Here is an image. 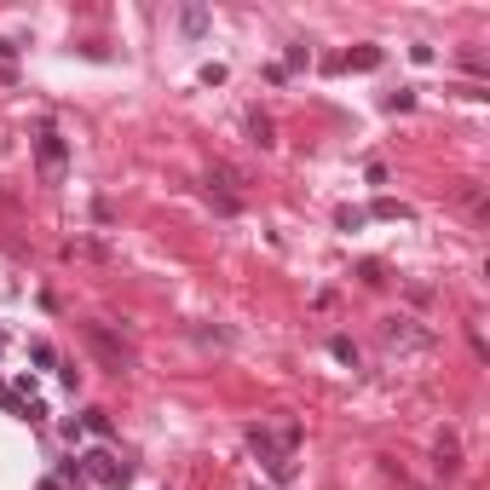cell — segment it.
Instances as JSON below:
<instances>
[{
	"label": "cell",
	"mask_w": 490,
	"mask_h": 490,
	"mask_svg": "<svg viewBox=\"0 0 490 490\" xmlns=\"http://www.w3.org/2000/svg\"><path fill=\"white\" fill-rule=\"evenodd\" d=\"M35 156H40V173H47V179H64V167H69V145L58 139V133H40Z\"/></svg>",
	"instance_id": "cell-1"
},
{
	"label": "cell",
	"mask_w": 490,
	"mask_h": 490,
	"mask_svg": "<svg viewBox=\"0 0 490 490\" xmlns=\"http://www.w3.org/2000/svg\"><path fill=\"white\" fill-rule=\"evenodd\" d=\"M81 473H99V479H104V490H127V484H133V473H127V467H116L104 450H87V456H81Z\"/></svg>",
	"instance_id": "cell-2"
},
{
	"label": "cell",
	"mask_w": 490,
	"mask_h": 490,
	"mask_svg": "<svg viewBox=\"0 0 490 490\" xmlns=\"http://www.w3.org/2000/svg\"><path fill=\"white\" fill-rule=\"evenodd\" d=\"M381 340H386V346H427L433 335H427V329H416L410 318H386V323H381Z\"/></svg>",
	"instance_id": "cell-3"
},
{
	"label": "cell",
	"mask_w": 490,
	"mask_h": 490,
	"mask_svg": "<svg viewBox=\"0 0 490 490\" xmlns=\"http://www.w3.org/2000/svg\"><path fill=\"white\" fill-rule=\"evenodd\" d=\"M87 340H93V346H99V358H104V364H110V369H116V375H121V369H127V352H116V346H110V335H104V329H99V323H93V329H87Z\"/></svg>",
	"instance_id": "cell-4"
},
{
	"label": "cell",
	"mask_w": 490,
	"mask_h": 490,
	"mask_svg": "<svg viewBox=\"0 0 490 490\" xmlns=\"http://www.w3.org/2000/svg\"><path fill=\"white\" fill-rule=\"evenodd\" d=\"M375 64H381V47H352L335 69H375Z\"/></svg>",
	"instance_id": "cell-5"
},
{
	"label": "cell",
	"mask_w": 490,
	"mask_h": 490,
	"mask_svg": "<svg viewBox=\"0 0 490 490\" xmlns=\"http://www.w3.org/2000/svg\"><path fill=\"white\" fill-rule=\"evenodd\" d=\"M375 219H410V208L392 202V196H381V202H375Z\"/></svg>",
	"instance_id": "cell-6"
},
{
	"label": "cell",
	"mask_w": 490,
	"mask_h": 490,
	"mask_svg": "<svg viewBox=\"0 0 490 490\" xmlns=\"http://www.w3.org/2000/svg\"><path fill=\"white\" fill-rule=\"evenodd\" d=\"M329 352H335V358H340V364H358V346H352L346 335H335V340H329Z\"/></svg>",
	"instance_id": "cell-7"
},
{
	"label": "cell",
	"mask_w": 490,
	"mask_h": 490,
	"mask_svg": "<svg viewBox=\"0 0 490 490\" xmlns=\"http://www.w3.org/2000/svg\"><path fill=\"white\" fill-rule=\"evenodd\" d=\"M81 427H87V433H99V438H110V416H104V410H87Z\"/></svg>",
	"instance_id": "cell-8"
},
{
	"label": "cell",
	"mask_w": 490,
	"mask_h": 490,
	"mask_svg": "<svg viewBox=\"0 0 490 490\" xmlns=\"http://www.w3.org/2000/svg\"><path fill=\"white\" fill-rule=\"evenodd\" d=\"M179 23H185V35H202V29H208V12H202V6H191Z\"/></svg>",
	"instance_id": "cell-9"
},
{
	"label": "cell",
	"mask_w": 490,
	"mask_h": 490,
	"mask_svg": "<svg viewBox=\"0 0 490 490\" xmlns=\"http://www.w3.org/2000/svg\"><path fill=\"white\" fill-rule=\"evenodd\" d=\"M248 133H254V145H272V121L265 116H248Z\"/></svg>",
	"instance_id": "cell-10"
},
{
	"label": "cell",
	"mask_w": 490,
	"mask_h": 490,
	"mask_svg": "<svg viewBox=\"0 0 490 490\" xmlns=\"http://www.w3.org/2000/svg\"><path fill=\"white\" fill-rule=\"evenodd\" d=\"M29 358H35L40 369H52V346H47V340H35V346H29Z\"/></svg>",
	"instance_id": "cell-11"
},
{
	"label": "cell",
	"mask_w": 490,
	"mask_h": 490,
	"mask_svg": "<svg viewBox=\"0 0 490 490\" xmlns=\"http://www.w3.org/2000/svg\"><path fill=\"white\" fill-rule=\"evenodd\" d=\"M364 225V208H340V231H358Z\"/></svg>",
	"instance_id": "cell-12"
}]
</instances>
